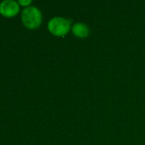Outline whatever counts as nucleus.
I'll use <instances>...</instances> for the list:
<instances>
[{"instance_id": "1", "label": "nucleus", "mask_w": 145, "mask_h": 145, "mask_svg": "<svg viewBox=\"0 0 145 145\" xmlns=\"http://www.w3.org/2000/svg\"><path fill=\"white\" fill-rule=\"evenodd\" d=\"M21 19L26 27L29 29H35L40 25L42 15L36 7H26L22 11Z\"/></svg>"}, {"instance_id": "2", "label": "nucleus", "mask_w": 145, "mask_h": 145, "mask_svg": "<svg viewBox=\"0 0 145 145\" xmlns=\"http://www.w3.org/2000/svg\"><path fill=\"white\" fill-rule=\"evenodd\" d=\"M48 29L55 36H65L70 30V22L62 17H54L49 21Z\"/></svg>"}, {"instance_id": "3", "label": "nucleus", "mask_w": 145, "mask_h": 145, "mask_svg": "<svg viewBox=\"0 0 145 145\" xmlns=\"http://www.w3.org/2000/svg\"><path fill=\"white\" fill-rule=\"evenodd\" d=\"M18 12V3L14 0H4L0 3V13L6 17L15 16Z\"/></svg>"}, {"instance_id": "4", "label": "nucleus", "mask_w": 145, "mask_h": 145, "mask_svg": "<svg viewBox=\"0 0 145 145\" xmlns=\"http://www.w3.org/2000/svg\"><path fill=\"white\" fill-rule=\"evenodd\" d=\"M73 32L78 37H86L89 35V29L83 23H77L73 26Z\"/></svg>"}, {"instance_id": "5", "label": "nucleus", "mask_w": 145, "mask_h": 145, "mask_svg": "<svg viewBox=\"0 0 145 145\" xmlns=\"http://www.w3.org/2000/svg\"><path fill=\"white\" fill-rule=\"evenodd\" d=\"M21 5H25V6H26V5H28L29 3H31V0H27V1H23V0H19L18 1Z\"/></svg>"}]
</instances>
